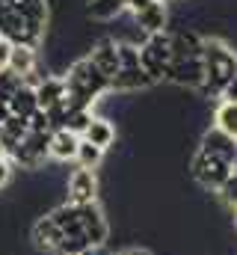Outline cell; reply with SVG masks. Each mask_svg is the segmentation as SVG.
<instances>
[{"mask_svg": "<svg viewBox=\"0 0 237 255\" xmlns=\"http://www.w3.org/2000/svg\"><path fill=\"white\" fill-rule=\"evenodd\" d=\"M62 80H65V104L71 110H92L110 92V80L89 63V57L74 60L65 68Z\"/></svg>", "mask_w": 237, "mask_h": 255, "instance_id": "obj_1", "label": "cell"}, {"mask_svg": "<svg viewBox=\"0 0 237 255\" xmlns=\"http://www.w3.org/2000/svg\"><path fill=\"white\" fill-rule=\"evenodd\" d=\"M202 65H205V83L199 86L202 98H223L226 86L237 74V51L226 39H205L202 42Z\"/></svg>", "mask_w": 237, "mask_h": 255, "instance_id": "obj_2", "label": "cell"}, {"mask_svg": "<svg viewBox=\"0 0 237 255\" xmlns=\"http://www.w3.org/2000/svg\"><path fill=\"white\" fill-rule=\"evenodd\" d=\"M232 172H235L232 163H226V160H220V157H211V154H205V151H196L193 160H190V175H193V181L208 193H220V187L229 181Z\"/></svg>", "mask_w": 237, "mask_h": 255, "instance_id": "obj_3", "label": "cell"}, {"mask_svg": "<svg viewBox=\"0 0 237 255\" xmlns=\"http://www.w3.org/2000/svg\"><path fill=\"white\" fill-rule=\"evenodd\" d=\"M169 60H172V51H169V33L148 36V39L139 45V68L148 74L151 83L166 80V65H169Z\"/></svg>", "mask_w": 237, "mask_h": 255, "instance_id": "obj_4", "label": "cell"}, {"mask_svg": "<svg viewBox=\"0 0 237 255\" xmlns=\"http://www.w3.org/2000/svg\"><path fill=\"white\" fill-rule=\"evenodd\" d=\"M48 142H51V133H36V130H30V133L12 148V154H9L12 166H21V169H27V172H39V169L45 166V160H48Z\"/></svg>", "mask_w": 237, "mask_h": 255, "instance_id": "obj_5", "label": "cell"}, {"mask_svg": "<svg viewBox=\"0 0 237 255\" xmlns=\"http://www.w3.org/2000/svg\"><path fill=\"white\" fill-rule=\"evenodd\" d=\"M77 214H80V229H83V238H86L89 250L92 247H107V241H110V223H107V214L101 211V205L98 202L80 205Z\"/></svg>", "mask_w": 237, "mask_h": 255, "instance_id": "obj_6", "label": "cell"}, {"mask_svg": "<svg viewBox=\"0 0 237 255\" xmlns=\"http://www.w3.org/2000/svg\"><path fill=\"white\" fill-rule=\"evenodd\" d=\"M65 193H68L65 202H71L77 208L89 205V202H98V175H95V169H80L77 166L65 181Z\"/></svg>", "mask_w": 237, "mask_h": 255, "instance_id": "obj_7", "label": "cell"}, {"mask_svg": "<svg viewBox=\"0 0 237 255\" xmlns=\"http://www.w3.org/2000/svg\"><path fill=\"white\" fill-rule=\"evenodd\" d=\"M133 27L148 39V36H157V33H166L169 27V9L163 0H151L145 9H139L133 15Z\"/></svg>", "mask_w": 237, "mask_h": 255, "instance_id": "obj_8", "label": "cell"}, {"mask_svg": "<svg viewBox=\"0 0 237 255\" xmlns=\"http://www.w3.org/2000/svg\"><path fill=\"white\" fill-rule=\"evenodd\" d=\"M166 80L175 83V86H184V89H199L205 83L202 57L199 60H169V65H166Z\"/></svg>", "mask_w": 237, "mask_h": 255, "instance_id": "obj_9", "label": "cell"}, {"mask_svg": "<svg viewBox=\"0 0 237 255\" xmlns=\"http://www.w3.org/2000/svg\"><path fill=\"white\" fill-rule=\"evenodd\" d=\"M199 151L211 154V157H220L226 163H237V139H232L229 133H223L220 128H208L199 139Z\"/></svg>", "mask_w": 237, "mask_h": 255, "instance_id": "obj_10", "label": "cell"}, {"mask_svg": "<svg viewBox=\"0 0 237 255\" xmlns=\"http://www.w3.org/2000/svg\"><path fill=\"white\" fill-rule=\"evenodd\" d=\"M30 241H33V247L42 250V253H57L59 250L62 232L54 226L51 214H45V217H39V220L33 223V229H30Z\"/></svg>", "mask_w": 237, "mask_h": 255, "instance_id": "obj_11", "label": "cell"}, {"mask_svg": "<svg viewBox=\"0 0 237 255\" xmlns=\"http://www.w3.org/2000/svg\"><path fill=\"white\" fill-rule=\"evenodd\" d=\"M77 145H80V136H77V133H71L68 128L51 130L48 157H51V160H57V163H68V160H74V154H77Z\"/></svg>", "mask_w": 237, "mask_h": 255, "instance_id": "obj_12", "label": "cell"}, {"mask_svg": "<svg viewBox=\"0 0 237 255\" xmlns=\"http://www.w3.org/2000/svg\"><path fill=\"white\" fill-rule=\"evenodd\" d=\"M89 63L95 65L107 80L113 77L118 71V54H116V39H101V42H95L92 45V51H89Z\"/></svg>", "mask_w": 237, "mask_h": 255, "instance_id": "obj_13", "label": "cell"}, {"mask_svg": "<svg viewBox=\"0 0 237 255\" xmlns=\"http://www.w3.org/2000/svg\"><path fill=\"white\" fill-rule=\"evenodd\" d=\"M148 86H151V80H148V74L139 65L136 68H118L110 77V92H118V95L139 92V89H148Z\"/></svg>", "mask_w": 237, "mask_h": 255, "instance_id": "obj_14", "label": "cell"}, {"mask_svg": "<svg viewBox=\"0 0 237 255\" xmlns=\"http://www.w3.org/2000/svg\"><path fill=\"white\" fill-rule=\"evenodd\" d=\"M59 101H65V80L57 77V74L42 77V83L36 86V104H39V110H51V107H57Z\"/></svg>", "mask_w": 237, "mask_h": 255, "instance_id": "obj_15", "label": "cell"}, {"mask_svg": "<svg viewBox=\"0 0 237 255\" xmlns=\"http://www.w3.org/2000/svg\"><path fill=\"white\" fill-rule=\"evenodd\" d=\"M80 139H86V142H92V145H98L101 151H107L113 142H116V125L107 119V116H95L89 128L83 130V136Z\"/></svg>", "mask_w": 237, "mask_h": 255, "instance_id": "obj_16", "label": "cell"}, {"mask_svg": "<svg viewBox=\"0 0 237 255\" xmlns=\"http://www.w3.org/2000/svg\"><path fill=\"white\" fill-rule=\"evenodd\" d=\"M6 68H9V71H15L21 80H24L27 74H33V71L39 68V54H36V48H27V45H12Z\"/></svg>", "mask_w": 237, "mask_h": 255, "instance_id": "obj_17", "label": "cell"}, {"mask_svg": "<svg viewBox=\"0 0 237 255\" xmlns=\"http://www.w3.org/2000/svg\"><path fill=\"white\" fill-rule=\"evenodd\" d=\"M9 113L12 116H18V119H30L36 110H39V104H36V89H30V86H24L21 83V89L9 98Z\"/></svg>", "mask_w": 237, "mask_h": 255, "instance_id": "obj_18", "label": "cell"}, {"mask_svg": "<svg viewBox=\"0 0 237 255\" xmlns=\"http://www.w3.org/2000/svg\"><path fill=\"white\" fill-rule=\"evenodd\" d=\"M15 9L36 27H48V15H51V3L48 0H15Z\"/></svg>", "mask_w": 237, "mask_h": 255, "instance_id": "obj_19", "label": "cell"}, {"mask_svg": "<svg viewBox=\"0 0 237 255\" xmlns=\"http://www.w3.org/2000/svg\"><path fill=\"white\" fill-rule=\"evenodd\" d=\"M214 128L237 139V101H220L214 110Z\"/></svg>", "mask_w": 237, "mask_h": 255, "instance_id": "obj_20", "label": "cell"}, {"mask_svg": "<svg viewBox=\"0 0 237 255\" xmlns=\"http://www.w3.org/2000/svg\"><path fill=\"white\" fill-rule=\"evenodd\" d=\"M124 12V0H89L86 15L92 21H116Z\"/></svg>", "mask_w": 237, "mask_h": 255, "instance_id": "obj_21", "label": "cell"}, {"mask_svg": "<svg viewBox=\"0 0 237 255\" xmlns=\"http://www.w3.org/2000/svg\"><path fill=\"white\" fill-rule=\"evenodd\" d=\"M101 160H104V151H101L98 145H92V142L80 139V145H77V154H74V163H77L80 169H95Z\"/></svg>", "mask_w": 237, "mask_h": 255, "instance_id": "obj_22", "label": "cell"}, {"mask_svg": "<svg viewBox=\"0 0 237 255\" xmlns=\"http://www.w3.org/2000/svg\"><path fill=\"white\" fill-rule=\"evenodd\" d=\"M118 54V68H136L139 65V45L133 42H116Z\"/></svg>", "mask_w": 237, "mask_h": 255, "instance_id": "obj_23", "label": "cell"}, {"mask_svg": "<svg viewBox=\"0 0 237 255\" xmlns=\"http://www.w3.org/2000/svg\"><path fill=\"white\" fill-rule=\"evenodd\" d=\"M18 89H21V77H18L15 71H9V68H0V101L9 104V98H12Z\"/></svg>", "mask_w": 237, "mask_h": 255, "instance_id": "obj_24", "label": "cell"}, {"mask_svg": "<svg viewBox=\"0 0 237 255\" xmlns=\"http://www.w3.org/2000/svg\"><path fill=\"white\" fill-rule=\"evenodd\" d=\"M220 199H223L232 211H237V169L229 175V181L220 187Z\"/></svg>", "mask_w": 237, "mask_h": 255, "instance_id": "obj_25", "label": "cell"}, {"mask_svg": "<svg viewBox=\"0 0 237 255\" xmlns=\"http://www.w3.org/2000/svg\"><path fill=\"white\" fill-rule=\"evenodd\" d=\"M27 125H30V130H36V133H51V119H48L45 110H36V113L27 119Z\"/></svg>", "mask_w": 237, "mask_h": 255, "instance_id": "obj_26", "label": "cell"}, {"mask_svg": "<svg viewBox=\"0 0 237 255\" xmlns=\"http://www.w3.org/2000/svg\"><path fill=\"white\" fill-rule=\"evenodd\" d=\"M12 169H15L12 160H9V157H0V190L12 181Z\"/></svg>", "mask_w": 237, "mask_h": 255, "instance_id": "obj_27", "label": "cell"}, {"mask_svg": "<svg viewBox=\"0 0 237 255\" xmlns=\"http://www.w3.org/2000/svg\"><path fill=\"white\" fill-rule=\"evenodd\" d=\"M223 101H237V74L232 77V83L226 86V92H223Z\"/></svg>", "mask_w": 237, "mask_h": 255, "instance_id": "obj_28", "label": "cell"}, {"mask_svg": "<svg viewBox=\"0 0 237 255\" xmlns=\"http://www.w3.org/2000/svg\"><path fill=\"white\" fill-rule=\"evenodd\" d=\"M9 51H12V45L6 39H0V68H6V63H9Z\"/></svg>", "mask_w": 237, "mask_h": 255, "instance_id": "obj_29", "label": "cell"}, {"mask_svg": "<svg viewBox=\"0 0 237 255\" xmlns=\"http://www.w3.org/2000/svg\"><path fill=\"white\" fill-rule=\"evenodd\" d=\"M124 255H154V253L145 250V247H130V250H124Z\"/></svg>", "mask_w": 237, "mask_h": 255, "instance_id": "obj_30", "label": "cell"}, {"mask_svg": "<svg viewBox=\"0 0 237 255\" xmlns=\"http://www.w3.org/2000/svg\"><path fill=\"white\" fill-rule=\"evenodd\" d=\"M110 255H124V253H121V250H118V253H110Z\"/></svg>", "mask_w": 237, "mask_h": 255, "instance_id": "obj_31", "label": "cell"}, {"mask_svg": "<svg viewBox=\"0 0 237 255\" xmlns=\"http://www.w3.org/2000/svg\"><path fill=\"white\" fill-rule=\"evenodd\" d=\"M235 229H237V211H235Z\"/></svg>", "mask_w": 237, "mask_h": 255, "instance_id": "obj_32", "label": "cell"}, {"mask_svg": "<svg viewBox=\"0 0 237 255\" xmlns=\"http://www.w3.org/2000/svg\"><path fill=\"white\" fill-rule=\"evenodd\" d=\"M0 3H15V0H0Z\"/></svg>", "mask_w": 237, "mask_h": 255, "instance_id": "obj_33", "label": "cell"}]
</instances>
